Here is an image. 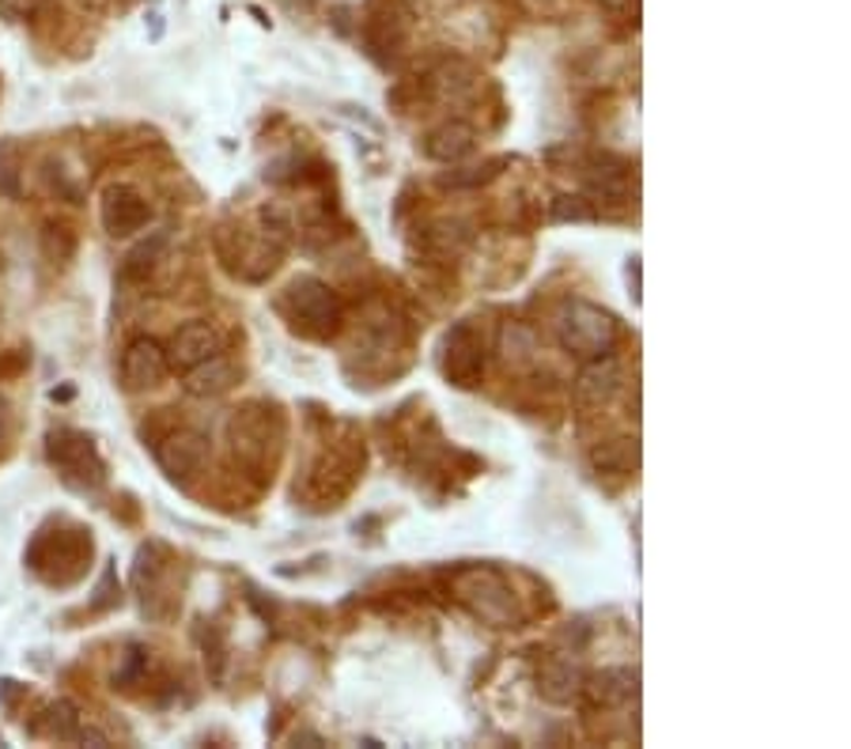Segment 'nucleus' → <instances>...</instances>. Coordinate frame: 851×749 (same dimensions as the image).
<instances>
[{
    "mask_svg": "<svg viewBox=\"0 0 851 749\" xmlns=\"http://www.w3.org/2000/svg\"><path fill=\"white\" fill-rule=\"evenodd\" d=\"M617 390H620V367L614 356L591 360L579 372V378H575V394H579L583 405H606Z\"/></svg>",
    "mask_w": 851,
    "mask_h": 749,
    "instance_id": "obj_13",
    "label": "nucleus"
},
{
    "mask_svg": "<svg viewBox=\"0 0 851 749\" xmlns=\"http://www.w3.org/2000/svg\"><path fill=\"white\" fill-rule=\"evenodd\" d=\"M232 383H235V364L224 352L185 372V390H190L193 398H216V394L232 390Z\"/></svg>",
    "mask_w": 851,
    "mask_h": 749,
    "instance_id": "obj_15",
    "label": "nucleus"
},
{
    "mask_svg": "<svg viewBox=\"0 0 851 749\" xmlns=\"http://www.w3.org/2000/svg\"><path fill=\"white\" fill-rule=\"evenodd\" d=\"M8 439H12V405L0 394V451L8 447Z\"/></svg>",
    "mask_w": 851,
    "mask_h": 749,
    "instance_id": "obj_22",
    "label": "nucleus"
},
{
    "mask_svg": "<svg viewBox=\"0 0 851 749\" xmlns=\"http://www.w3.org/2000/svg\"><path fill=\"white\" fill-rule=\"evenodd\" d=\"M92 553H95L92 531H84V526L76 523H57V531L42 526V531L34 534L31 549H26V564H31V571L42 584L73 587L87 576V568H92Z\"/></svg>",
    "mask_w": 851,
    "mask_h": 749,
    "instance_id": "obj_1",
    "label": "nucleus"
},
{
    "mask_svg": "<svg viewBox=\"0 0 851 749\" xmlns=\"http://www.w3.org/2000/svg\"><path fill=\"white\" fill-rule=\"evenodd\" d=\"M455 598L466 606L474 617H481L492 629H515L522 621L519 606H515V590L496 568H462L450 579Z\"/></svg>",
    "mask_w": 851,
    "mask_h": 749,
    "instance_id": "obj_4",
    "label": "nucleus"
},
{
    "mask_svg": "<svg viewBox=\"0 0 851 749\" xmlns=\"http://www.w3.org/2000/svg\"><path fill=\"white\" fill-rule=\"evenodd\" d=\"M556 220H591V208L583 197H561L556 201Z\"/></svg>",
    "mask_w": 851,
    "mask_h": 749,
    "instance_id": "obj_21",
    "label": "nucleus"
},
{
    "mask_svg": "<svg viewBox=\"0 0 851 749\" xmlns=\"http://www.w3.org/2000/svg\"><path fill=\"white\" fill-rule=\"evenodd\" d=\"M594 466L598 470H617V473H628L636 466V447H628L625 439H617V443H606L602 451H594Z\"/></svg>",
    "mask_w": 851,
    "mask_h": 749,
    "instance_id": "obj_19",
    "label": "nucleus"
},
{
    "mask_svg": "<svg viewBox=\"0 0 851 749\" xmlns=\"http://www.w3.org/2000/svg\"><path fill=\"white\" fill-rule=\"evenodd\" d=\"M556 333H561V345L572 352V356L602 360L617 345V319L594 303H572L564 307Z\"/></svg>",
    "mask_w": 851,
    "mask_h": 749,
    "instance_id": "obj_6",
    "label": "nucleus"
},
{
    "mask_svg": "<svg viewBox=\"0 0 851 749\" xmlns=\"http://www.w3.org/2000/svg\"><path fill=\"white\" fill-rule=\"evenodd\" d=\"M99 220L106 227V235L114 239H129V235L145 232L148 220H152V205L137 186L129 182H114V186L103 190V205H99Z\"/></svg>",
    "mask_w": 851,
    "mask_h": 749,
    "instance_id": "obj_10",
    "label": "nucleus"
},
{
    "mask_svg": "<svg viewBox=\"0 0 851 749\" xmlns=\"http://www.w3.org/2000/svg\"><path fill=\"white\" fill-rule=\"evenodd\" d=\"M0 193H4V197L20 193V148H15L12 140L0 145Z\"/></svg>",
    "mask_w": 851,
    "mask_h": 749,
    "instance_id": "obj_20",
    "label": "nucleus"
},
{
    "mask_svg": "<svg viewBox=\"0 0 851 749\" xmlns=\"http://www.w3.org/2000/svg\"><path fill=\"white\" fill-rule=\"evenodd\" d=\"M171 571H174V557L163 545H145V549L137 553L132 587H137L140 606H145L148 617H167L179 606V595H174L171 587Z\"/></svg>",
    "mask_w": 851,
    "mask_h": 749,
    "instance_id": "obj_7",
    "label": "nucleus"
},
{
    "mask_svg": "<svg viewBox=\"0 0 851 749\" xmlns=\"http://www.w3.org/2000/svg\"><path fill=\"white\" fill-rule=\"evenodd\" d=\"M34 4H39V0H0L4 15H12V20H23V15H31Z\"/></svg>",
    "mask_w": 851,
    "mask_h": 749,
    "instance_id": "obj_23",
    "label": "nucleus"
},
{
    "mask_svg": "<svg viewBox=\"0 0 851 749\" xmlns=\"http://www.w3.org/2000/svg\"><path fill=\"white\" fill-rule=\"evenodd\" d=\"M598 4L606 8V12L620 15V12H628V4H632V0H598Z\"/></svg>",
    "mask_w": 851,
    "mask_h": 749,
    "instance_id": "obj_24",
    "label": "nucleus"
},
{
    "mask_svg": "<svg viewBox=\"0 0 851 749\" xmlns=\"http://www.w3.org/2000/svg\"><path fill=\"white\" fill-rule=\"evenodd\" d=\"M159 470L174 484H190L205 473L209 466V439L198 428H171L152 443Z\"/></svg>",
    "mask_w": 851,
    "mask_h": 749,
    "instance_id": "obj_8",
    "label": "nucleus"
},
{
    "mask_svg": "<svg viewBox=\"0 0 851 749\" xmlns=\"http://www.w3.org/2000/svg\"><path fill=\"white\" fill-rule=\"evenodd\" d=\"M46 458H50L53 470L61 473V481H65L68 489H76V492H95L106 481L103 454L95 451L92 436H84V431H76V428L50 431Z\"/></svg>",
    "mask_w": 851,
    "mask_h": 749,
    "instance_id": "obj_5",
    "label": "nucleus"
},
{
    "mask_svg": "<svg viewBox=\"0 0 851 749\" xmlns=\"http://www.w3.org/2000/svg\"><path fill=\"white\" fill-rule=\"evenodd\" d=\"M227 439H232V454L254 478H273L284 447L280 409L265 402H251L246 409H235L232 425H227Z\"/></svg>",
    "mask_w": 851,
    "mask_h": 749,
    "instance_id": "obj_2",
    "label": "nucleus"
},
{
    "mask_svg": "<svg viewBox=\"0 0 851 749\" xmlns=\"http://www.w3.org/2000/svg\"><path fill=\"white\" fill-rule=\"evenodd\" d=\"M474 129L462 126V121H447V126L432 129L428 140H424V152L432 156V160L439 163H458L466 160L469 152H474Z\"/></svg>",
    "mask_w": 851,
    "mask_h": 749,
    "instance_id": "obj_16",
    "label": "nucleus"
},
{
    "mask_svg": "<svg viewBox=\"0 0 851 749\" xmlns=\"http://www.w3.org/2000/svg\"><path fill=\"white\" fill-rule=\"evenodd\" d=\"M538 689H542L545 700L567 704L583 689V670L575 666L572 659H553V663H545L542 674H538Z\"/></svg>",
    "mask_w": 851,
    "mask_h": 749,
    "instance_id": "obj_17",
    "label": "nucleus"
},
{
    "mask_svg": "<svg viewBox=\"0 0 851 749\" xmlns=\"http://www.w3.org/2000/svg\"><path fill=\"white\" fill-rule=\"evenodd\" d=\"M163 250H167V232H156L152 239H145L137 250H129L126 266H121V277L126 280H148V272L159 266Z\"/></svg>",
    "mask_w": 851,
    "mask_h": 749,
    "instance_id": "obj_18",
    "label": "nucleus"
},
{
    "mask_svg": "<svg viewBox=\"0 0 851 749\" xmlns=\"http://www.w3.org/2000/svg\"><path fill=\"white\" fill-rule=\"evenodd\" d=\"M443 375L462 390H474L485 375V341L474 322H458L443 338Z\"/></svg>",
    "mask_w": 851,
    "mask_h": 749,
    "instance_id": "obj_9",
    "label": "nucleus"
},
{
    "mask_svg": "<svg viewBox=\"0 0 851 749\" xmlns=\"http://www.w3.org/2000/svg\"><path fill=\"white\" fill-rule=\"evenodd\" d=\"M591 708H620L636 696V674L632 670H602L591 682H583Z\"/></svg>",
    "mask_w": 851,
    "mask_h": 749,
    "instance_id": "obj_14",
    "label": "nucleus"
},
{
    "mask_svg": "<svg viewBox=\"0 0 851 749\" xmlns=\"http://www.w3.org/2000/svg\"><path fill=\"white\" fill-rule=\"evenodd\" d=\"M167 372H171V364H167V349L152 338H137L126 349V356H121V386H126L129 394L152 390V386L163 383Z\"/></svg>",
    "mask_w": 851,
    "mask_h": 749,
    "instance_id": "obj_11",
    "label": "nucleus"
},
{
    "mask_svg": "<svg viewBox=\"0 0 851 749\" xmlns=\"http://www.w3.org/2000/svg\"><path fill=\"white\" fill-rule=\"evenodd\" d=\"M224 352V341H220V333L212 330L209 322H185L179 333L171 338V349H167V364L174 367V372H190V367L205 364V360L220 356Z\"/></svg>",
    "mask_w": 851,
    "mask_h": 749,
    "instance_id": "obj_12",
    "label": "nucleus"
},
{
    "mask_svg": "<svg viewBox=\"0 0 851 749\" xmlns=\"http://www.w3.org/2000/svg\"><path fill=\"white\" fill-rule=\"evenodd\" d=\"M280 311L284 319H288L291 325H296L299 333H307V338H333L337 330H341L344 322V307L341 299H337V292L326 280L318 277H296L288 288H284L280 296Z\"/></svg>",
    "mask_w": 851,
    "mask_h": 749,
    "instance_id": "obj_3",
    "label": "nucleus"
}]
</instances>
